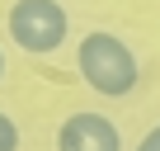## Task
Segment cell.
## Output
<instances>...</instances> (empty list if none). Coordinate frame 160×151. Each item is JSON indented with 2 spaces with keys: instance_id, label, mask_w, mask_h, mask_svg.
Returning a JSON list of instances; mask_svg holds the SVG:
<instances>
[{
  "instance_id": "cell-3",
  "label": "cell",
  "mask_w": 160,
  "mask_h": 151,
  "mask_svg": "<svg viewBox=\"0 0 160 151\" xmlns=\"http://www.w3.org/2000/svg\"><path fill=\"white\" fill-rule=\"evenodd\" d=\"M57 151H122V137L104 113H71L57 132Z\"/></svg>"
},
{
  "instance_id": "cell-2",
  "label": "cell",
  "mask_w": 160,
  "mask_h": 151,
  "mask_svg": "<svg viewBox=\"0 0 160 151\" xmlns=\"http://www.w3.org/2000/svg\"><path fill=\"white\" fill-rule=\"evenodd\" d=\"M66 10H61V0H14V10H10V38L14 47L42 57V52H57L66 43Z\"/></svg>"
},
{
  "instance_id": "cell-1",
  "label": "cell",
  "mask_w": 160,
  "mask_h": 151,
  "mask_svg": "<svg viewBox=\"0 0 160 151\" xmlns=\"http://www.w3.org/2000/svg\"><path fill=\"white\" fill-rule=\"evenodd\" d=\"M75 66H80V76H85V85L99 90V95H108V99H118V95H127L137 85V57H132V47L118 33H104V29L80 38Z\"/></svg>"
},
{
  "instance_id": "cell-4",
  "label": "cell",
  "mask_w": 160,
  "mask_h": 151,
  "mask_svg": "<svg viewBox=\"0 0 160 151\" xmlns=\"http://www.w3.org/2000/svg\"><path fill=\"white\" fill-rule=\"evenodd\" d=\"M0 151H19V128L10 113H0Z\"/></svg>"
},
{
  "instance_id": "cell-6",
  "label": "cell",
  "mask_w": 160,
  "mask_h": 151,
  "mask_svg": "<svg viewBox=\"0 0 160 151\" xmlns=\"http://www.w3.org/2000/svg\"><path fill=\"white\" fill-rule=\"evenodd\" d=\"M0 76H5V52H0Z\"/></svg>"
},
{
  "instance_id": "cell-5",
  "label": "cell",
  "mask_w": 160,
  "mask_h": 151,
  "mask_svg": "<svg viewBox=\"0 0 160 151\" xmlns=\"http://www.w3.org/2000/svg\"><path fill=\"white\" fill-rule=\"evenodd\" d=\"M137 151H160V123H155V128H151V132L137 142Z\"/></svg>"
}]
</instances>
